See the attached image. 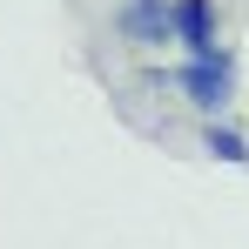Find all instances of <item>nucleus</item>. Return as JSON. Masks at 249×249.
<instances>
[{
    "label": "nucleus",
    "mask_w": 249,
    "mask_h": 249,
    "mask_svg": "<svg viewBox=\"0 0 249 249\" xmlns=\"http://www.w3.org/2000/svg\"><path fill=\"white\" fill-rule=\"evenodd\" d=\"M202 155H215V162H249V135H236V128H222V122H202Z\"/></svg>",
    "instance_id": "4"
},
{
    "label": "nucleus",
    "mask_w": 249,
    "mask_h": 249,
    "mask_svg": "<svg viewBox=\"0 0 249 249\" xmlns=\"http://www.w3.org/2000/svg\"><path fill=\"white\" fill-rule=\"evenodd\" d=\"M115 34L128 47H175V0H122Z\"/></svg>",
    "instance_id": "2"
},
{
    "label": "nucleus",
    "mask_w": 249,
    "mask_h": 249,
    "mask_svg": "<svg viewBox=\"0 0 249 249\" xmlns=\"http://www.w3.org/2000/svg\"><path fill=\"white\" fill-rule=\"evenodd\" d=\"M175 47H182L189 61H215V54H229L222 34H215V0H175Z\"/></svg>",
    "instance_id": "3"
},
{
    "label": "nucleus",
    "mask_w": 249,
    "mask_h": 249,
    "mask_svg": "<svg viewBox=\"0 0 249 249\" xmlns=\"http://www.w3.org/2000/svg\"><path fill=\"white\" fill-rule=\"evenodd\" d=\"M189 94V108L202 115V122H222L229 108H236V54H215V61H182L175 74H162Z\"/></svg>",
    "instance_id": "1"
}]
</instances>
